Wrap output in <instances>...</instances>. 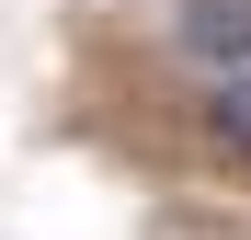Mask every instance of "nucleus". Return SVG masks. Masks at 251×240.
<instances>
[{
  "mask_svg": "<svg viewBox=\"0 0 251 240\" xmlns=\"http://www.w3.org/2000/svg\"><path fill=\"white\" fill-rule=\"evenodd\" d=\"M194 114H205V137H217V149H240V160H251V69H217Z\"/></svg>",
  "mask_w": 251,
  "mask_h": 240,
  "instance_id": "2",
  "label": "nucleus"
},
{
  "mask_svg": "<svg viewBox=\"0 0 251 240\" xmlns=\"http://www.w3.org/2000/svg\"><path fill=\"white\" fill-rule=\"evenodd\" d=\"M183 57H205V69H251V0H183Z\"/></svg>",
  "mask_w": 251,
  "mask_h": 240,
  "instance_id": "1",
  "label": "nucleus"
}]
</instances>
